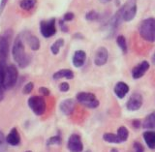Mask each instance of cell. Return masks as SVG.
<instances>
[{"instance_id": "38", "label": "cell", "mask_w": 155, "mask_h": 152, "mask_svg": "<svg viewBox=\"0 0 155 152\" xmlns=\"http://www.w3.org/2000/svg\"><path fill=\"white\" fill-rule=\"evenodd\" d=\"M152 62L155 64V52H154V55H153V56H152Z\"/></svg>"}, {"instance_id": "39", "label": "cell", "mask_w": 155, "mask_h": 152, "mask_svg": "<svg viewBox=\"0 0 155 152\" xmlns=\"http://www.w3.org/2000/svg\"><path fill=\"white\" fill-rule=\"evenodd\" d=\"M110 152H118V150L117 149H115V148H113L110 150Z\"/></svg>"}, {"instance_id": "18", "label": "cell", "mask_w": 155, "mask_h": 152, "mask_svg": "<svg viewBox=\"0 0 155 152\" xmlns=\"http://www.w3.org/2000/svg\"><path fill=\"white\" fill-rule=\"evenodd\" d=\"M143 139L150 149H155V132L147 131L143 133Z\"/></svg>"}, {"instance_id": "37", "label": "cell", "mask_w": 155, "mask_h": 152, "mask_svg": "<svg viewBox=\"0 0 155 152\" xmlns=\"http://www.w3.org/2000/svg\"><path fill=\"white\" fill-rule=\"evenodd\" d=\"M132 124L135 128H140V127L142 126V123H140V121H139V120H134L132 122Z\"/></svg>"}, {"instance_id": "25", "label": "cell", "mask_w": 155, "mask_h": 152, "mask_svg": "<svg viewBox=\"0 0 155 152\" xmlns=\"http://www.w3.org/2000/svg\"><path fill=\"white\" fill-rule=\"evenodd\" d=\"M116 44H117V46L121 48V51L124 53L127 52V44H126V39L124 38V36L119 35L116 38Z\"/></svg>"}, {"instance_id": "42", "label": "cell", "mask_w": 155, "mask_h": 152, "mask_svg": "<svg viewBox=\"0 0 155 152\" xmlns=\"http://www.w3.org/2000/svg\"><path fill=\"white\" fill-rule=\"evenodd\" d=\"M26 152H31V151H26Z\"/></svg>"}, {"instance_id": "41", "label": "cell", "mask_w": 155, "mask_h": 152, "mask_svg": "<svg viewBox=\"0 0 155 152\" xmlns=\"http://www.w3.org/2000/svg\"><path fill=\"white\" fill-rule=\"evenodd\" d=\"M0 42H1V37H0Z\"/></svg>"}, {"instance_id": "23", "label": "cell", "mask_w": 155, "mask_h": 152, "mask_svg": "<svg viewBox=\"0 0 155 152\" xmlns=\"http://www.w3.org/2000/svg\"><path fill=\"white\" fill-rule=\"evenodd\" d=\"M37 0H21V3H19V6L22 10H31L34 6L36 5Z\"/></svg>"}, {"instance_id": "13", "label": "cell", "mask_w": 155, "mask_h": 152, "mask_svg": "<svg viewBox=\"0 0 155 152\" xmlns=\"http://www.w3.org/2000/svg\"><path fill=\"white\" fill-rule=\"evenodd\" d=\"M60 111L65 115H70L75 109V101L73 99H66L60 103Z\"/></svg>"}, {"instance_id": "6", "label": "cell", "mask_w": 155, "mask_h": 152, "mask_svg": "<svg viewBox=\"0 0 155 152\" xmlns=\"http://www.w3.org/2000/svg\"><path fill=\"white\" fill-rule=\"evenodd\" d=\"M77 101L89 109H95L99 106V101L93 93L89 92H80L77 94Z\"/></svg>"}, {"instance_id": "35", "label": "cell", "mask_w": 155, "mask_h": 152, "mask_svg": "<svg viewBox=\"0 0 155 152\" xmlns=\"http://www.w3.org/2000/svg\"><path fill=\"white\" fill-rule=\"evenodd\" d=\"M59 24H60L61 30L63 32H68V27L66 26V24L64 23V21H63V19H61V21H59Z\"/></svg>"}, {"instance_id": "15", "label": "cell", "mask_w": 155, "mask_h": 152, "mask_svg": "<svg viewBox=\"0 0 155 152\" xmlns=\"http://www.w3.org/2000/svg\"><path fill=\"white\" fill-rule=\"evenodd\" d=\"M86 59V55L84 51H77L73 56V64L75 67L80 68L84 64Z\"/></svg>"}, {"instance_id": "26", "label": "cell", "mask_w": 155, "mask_h": 152, "mask_svg": "<svg viewBox=\"0 0 155 152\" xmlns=\"http://www.w3.org/2000/svg\"><path fill=\"white\" fill-rule=\"evenodd\" d=\"M7 140L5 138L3 132L0 130V152H5L7 150Z\"/></svg>"}, {"instance_id": "7", "label": "cell", "mask_w": 155, "mask_h": 152, "mask_svg": "<svg viewBox=\"0 0 155 152\" xmlns=\"http://www.w3.org/2000/svg\"><path fill=\"white\" fill-rule=\"evenodd\" d=\"M41 34L45 38H51L56 33L55 18H51L50 21H42L40 23Z\"/></svg>"}, {"instance_id": "30", "label": "cell", "mask_w": 155, "mask_h": 152, "mask_svg": "<svg viewBox=\"0 0 155 152\" xmlns=\"http://www.w3.org/2000/svg\"><path fill=\"white\" fill-rule=\"evenodd\" d=\"M133 147H134L135 152H143V151H144L143 146L142 144H140V143H138V141H136V143H134Z\"/></svg>"}, {"instance_id": "33", "label": "cell", "mask_w": 155, "mask_h": 152, "mask_svg": "<svg viewBox=\"0 0 155 152\" xmlns=\"http://www.w3.org/2000/svg\"><path fill=\"white\" fill-rule=\"evenodd\" d=\"M39 91H40V93L42 95H45V96H48V95H50V93H51V91L48 90L47 87H44V86L40 87Z\"/></svg>"}, {"instance_id": "2", "label": "cell", "mask_w": 155, "mask_h": 152, "mask_svg": "<svg viewBox=\"0 0 155 152\" xmlns=\"http://www.w3.org/2000/svg\"><path fill=\"white\" fill-rule=\"evenodd\" d=\"M140 35L147 42H155V18H148L140 22L139 26Z\"/></svg>"}, {"instance_id": "24", "label": "cell", "mask_w": 155, "mask_h": 152, "mask_svg": "<svg viewBox=\"0 0 155 152\" xmlns=\"http://www.w3.org/2000/svg\"><path fill=\"white\" fill-rule=\"evenodd\" d=\"M117 136H118L119 140H121V143H122V141L127 140L128 136H129V132H128L127 128L124 127V126L119 127L118 130H117Z\"/></svg>"}, {"instance_id": "17", "label": "cell", "mask_w": 155, "mask_h": 152, "mask_svg": "<svg viewBox=\"0 0 155 152\" xmlns=\"http://www.w3.org/2000/svg\"><path fill=\"white\" fill-rule=\"evenodd\" d=\"M129 92V86L126 84L125 82H117L114 86V93L115 95L117 96L120 99H122V98L125 97V95L127 94Z\"/></svg>"}, {"instance_id": "8", "label": "cell", "mask_w": 155, "mask_h": 152, "mask_svg": "<svg viewBox=\"0 0 155 152\" xmlns=\"http://www.w3.org/2000/svg\"><path fill=\"white\" fill-rule=\"evenodd\" d=\"M11 34V31H7L1 37V42H0V60L1 61H6V58L8 56Z\"/></svg>"}, {"instance_id": "28", "label": "cell", "mask_w": 155, "mask_h": 152, "mask_svg": "<svg viewBox=\"0 0 155 152\" xmlns=\"http://www.w3.org/2000/svg\"><path fill=\"white\" fill-rule=\"evenodd\" d=\"M61 144V138L59 136H54L48 139L47 144L48 145H52V144Z\"/></svg>"}, {"instance_id": "27", "label": "cell", "mask_w": 155, "mask_h": 152, "mask_svg": "<svg viewBox=\"0 0 155 152\" xmlns=\"http://www.w3.org/2000/svg\"><path fill=\"white\" fill-rule=\"evenodd\" d=\"M99 14L95 11H90L85 15V18L87 21H97V19H99Z\"/></svg>"}, {"instance_id": "12", "label": "cell", "mask_w": 155, "mask_h": 152, "mask_svg": "<svg viewBox=\"0 0 155 152\" xmlns=\"http://www.w3.org/2000/svg\"><path fill=\"white\" fill-rule=\"evenodd\" d=\"M148 69H149V63L147 61L140 62L139 65H137L136 67L133 68L132 77L135 78V80H138V78H142Z\"/></svg>"}, {"instance_id": "32", "label": "cell", "mask_w": 155, "mask_h": 152, "mask_svg": "<svg viewBox=\"0 0 155 152\" xmlns=\"http://www.w3.org/2000/svg\"><path fill=\"white\" fill-rule=\"evenodd\" d=\"M59 89L61 92H67L68 90L70 89V85L68 82H62L61 84L59 85Z\"/></svg>"}, {"instance_id": "9", "label": "cell", "mask_w": 155, "mask_h": 152, "mask_svg": "<svg viewBox=\"0 0 155 152\" xmlns=\"http://www.w3.org/2000/svg\"><path fill=\"white\" fill-rule=\"evenodd\" d=\"M68 149L71 152H81L84 149V144L81 143V139L79 135L73 134L68 140Z\"/></svg>"}, {"instance_id": "1", "label": "cell", "mask_w": 155, "mask_h": 152, "mask_svg": "<svg viewBox=\"0 0 155 152\" xmlns=\"http://www.w3.org/2000/svg\"><path fill=\"white\" fill-rule=\"evenodd\" d=\"M12 53L14 60L17 62V64L21 68H25L29 64V62H30V57H29V55L25 52V50H24V45L21 36H18L16 40H15Z\"/></svg>"}, {"instance_id": "14", "label": "cell", "mask_w": 155, "mask_h": 152, "mask_svg": "<svg viewBox=\"0 0 155 152\" xmlns=\"http://www.w3.org/2000/svg\"><path fill=\"white\" fill-rule=\"evenodd\" d=\"M7 143L12 146H17L21 143V136H19L17 128H13L7 136Z\"/></svg>"}, {"instance_id": "5", "label": "cell", "mask_w": 155, "mask_h": 152, "mask_svg": "<svg viewBox=\"0 0 155 152\" xmlns=\"http://www.w3.org/2000/svg\"><path fill=\"white\" fill-rule=\"evenodd\" d=\"M28 107L36 115H43L46 111V101L41 96H32L28 99Z\"/></svg>"}, {"instance_id": "31", "label": "cell", "mask_w": 155, "mask_h": 152, "mask_svg": "<svg viewBox=\"0 0 155 152\" xmlns=\"http://www.w3.org/2000/svg\"><path fill=\"white\" fill-rule=\"evenodd\" d=\"M74 14L71 13V12H68L64 15V17H63V21H73V18H74Z\"/></svg>"}, {"instance_id": "19", "label": "cell", "mask_w": 155, "mask_h": 152, "mask_svg": "<svg viewBox=\"0 0 155 152\" xmlns=\"http://www.w3.org/2000/svg\"><path fill=\"white\" fill-rule=\"evenodd\" d=\"M53 80H59V78H68V80H72L74 78V73L69 69H62L55 72L52 76Z\"/></svg>"}, {"instance_id": "16", "label": "cell", "mask_w": 155, "mask_h": 152, "mask_svg": "<svg viewBox=\"0 0 155 152\" xmlns=\"http://www.w3.org/2000/svg\"><path fill=\"white\" fill-rule=\"evenodd\" d=\"M24 39H25L26 43L28 44V46L30 47L32 51H38L40 48V41H39V39L36 36L32 35L30 33H25Z\"/></svg>"}, {"instance_id": "22", "label": "cell", "mask_w": 155, "mask_h": 152, "mask_svg": "<svg viewBox=\"0 0 155 152\" xmlns=\"http://www.w3.org/2000/svg\"><path fill=\"white\" fill-rule=\"evenodd\" d=\"M103 139L107 141V143H110V144H119L121 143V140H119L117 135L111 134V133H106L103 136Z\"/></svg>"}, {"instance_id": "4", "label": "cell", "mask_w": 155, "mask_h": 152, "mask_svg": "<svg viewBox=\"0 0 155 152\" xmlns=\"http://www.w3.org/2000/svg\"><path fill=\"white\" fill-rule=\"evenodd\" d=\"M18 78V72L17 67L13 64L7 65L6 71H5L4 80H3L4 88H6V89L12 88L15 84H16Z\"/></svg>"}, {"instance_id": "3", "label": "cell", "mask_w": 155, "mask_h": 152, "mask_svg": "<svg viewBox=\"0 0 155 152\" xmlns=\"http://www.w3.org/2000/svg\"><path fill=\"white\" fill-rule=\"evenodd\" d=\"M121 18L124 21H131L137 14V0H127L122 8L119 9Z\"/></svg>"}, {"instance_id": "21", "label": "cell", "mask_w": 155, "mask_h": 152, "mask_svg": "<svg viewBox=\"0 0 155 152\" xmlns=\"http://www.w3.org/2000/svg\"><path fill=\"white\" fill-rule=\"evenodd\" d=\"M63 46H64V40H63V39H58V40H56L51 47V51L52 52V55H58V52L60 51V48Z\"/></svg>"}, {"instance_id": "36", "label": "cell", "mask_w": 155, "mask_h": 152, "mask_svg": "<svg viewBox=\"0 0 155 152\" xmlns=\"http://www.w3.org/2000/svg\"><path fill=\"white\" fill-rule=\"evenodd\" d=\"M4 86L1 82H0V102H1L3 100V98H4Z\"/></svg>"}, {"instance_id": "10", "label": "cell", "mask_w": 155, "mask_h": 152, "mask_svg": "<svg viewBox=\"0 0 155 152\" xmlns=\"http://www.w3.org/2000/svg\"><path fill=\"white\" fill-rule=\"evenodd\" d=\"M143 105V97L139 93H135L129 98V100L126 104V107L129 111H138Z\"/></svg>"}, {"instance_id": "29", "label": "cell", "mask_w": 155, "mask_h": 152, "mask_svg": "<svg viewBox=\"0 0 155 152\" xmlns=\"http://www.w3.org/2000/svg\"><path fill=\"white\" fill-rule=\"evenodd\" d=\"M33 87H34L33 82H28V83H26V84L24 85L23 89H22L23 94H29V93H31V91L33 90Z\"/></svg>"}, {"instance_id": "34", "label": "cell", "mask_w": 155, "mask_h": 152, "mask_svg": "<svg viewBox=\"0 0 155 152\" xmlns=\"http://www.w3.org/2000/svg\"><path fill=\"white\" fill-rule=\"evenodd\" d=\"M7 2H8V0H1V2H0V16H1V14L3 12L5 6H6Z\"/></svg>"}, {"instance_id": "11", "label": "cell", "mask_w": 155, "mask_h": 152, "mask_svg": "<svg viewBox=\"0 0 155 152\" xmlns=\"http://www.w3.org/2000/svg\"><path fill=\"white\" fill-rule=\"evenodd\" d=\"M109 57V52L108 50L105 47H100L97 50L95 56H94V63L97 66H103L105 65L107 61H108Z\"/></svg>"}, {"instance_id": "20", "label": "cell", "mask_w": 155, "mask_h": 152, "mask_svg": "<svg viewBox=\"0 0 155 152\" xmlns=\"http://www.w3.org/2000/svg\"><path fill=\"white\" fill-rule=\"evenodd\" d=\"M143 127L145 129H155V111L148 114L143 120Z\"/></svg>"}, {"instance_id": "40", "label": "cell", "mask_w": 155, "mask_h": 152, "mask_svg": "<svg viewBox=\"0 0 155 152\" xmlns=\"http://www.w3.org/2000/svg\"><path fill=\"white\" fill-rule=\"evenodd\" d=\"M85 152H91L90 150H87V151H85Z\"/></svg>"}]
</instances>
